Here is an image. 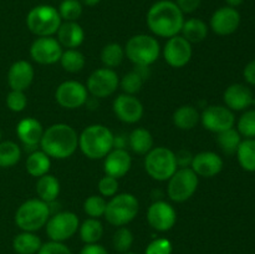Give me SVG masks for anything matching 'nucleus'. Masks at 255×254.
I'll use <instances>...</instances> for the list:
<instances>
[{"label":"nucleus","mask_w":255,"mask_h":254,"mask_svg":"<svg viewBox=\"0 0 255 254\" xmlns=\"http://www.w3.org/2000/svg\"><path fill=\"white\" fill-rule=\"evenodd\" d=\"M184 14L171 0H159L147 12V25L154 35L161 37L176 36L181 32Z\"/></svg>","instance_id":"nucleus-1"},{"label":"nucleus","mask_w":255,"mask_h":254,"mask_svg":"<svg viewBox=\"0 0 255 254\" xmlns=\"http://www.w3.org/2000/svg\"><path fill=\"white\" fill-rule=\"evenodd\" d=\"M40 146L50 158H69L79 147V136L70 125L55 124L45 129Z\"/></svg>","instance_id":"nucleus-2"},{"label":"nucleus","mask_w":255,"mask_h":254,"mask_svg":"<svg viewBox=\"0 0 255 254\" xmlns=\"http://www.w3.org/2000/svg\"><path fill=\"white\" fill-rule=\"evenodd\" d=\"M79 147L87 158H105L114 149L115 136L104 125H91L79 136Z\"/></svg>","instance_id":"nucleus-3"},{"label":"nucleus","mask_w":255,"mask_h":254,"mask_svg":"<svg viewBox=\"0 0 255 254\" xmlns=\"http://www.w3.org/2000/svg\"><path fill=\"white\" fill-rule=\"evenodd\" d=\"M51 214L49 203L41 199H29L17 208L15 223L21 231L35 232L46 226Z\"/></svg>","instance_id":"nucleus-4"},{"label":"nucleus","mask_w":255,"mask_h":254,"mask_svg":"<svg viewBox=\"0 0 255 254\" xmlns=\"http://www.w3.org/2000/svg\"><path fill=\"white\" fill-rule=\"evenodd\" d=\"M159 52L161 47L156 37L146 34L134 35L125 46V55L136 66L148 67L157 61Z\"/></svg>","instance_id":"nucleus-5"},{"label":"nucleus","mask_w":255,"mask_h":254,"mask_svg":"<svg viewBox=\"0 0 255 254\" xmlns=\"http://www.w3.org/2000/svg\"><path fill=\"white\" fill-rule=\"evenodd\" d=\"M146 172L156 181H168L178 169L176 153L167 147L152 148L144 158Z\"/></svg>","instance_id":"nucleus-6"},{"label":"nucleus","mask_w":255,"mask_h":254,"mask_svg":"<svg viewBox=\"0 0 255 254\" xmlns=\"http://www.w3.org/2000/svg\"><path fill=\"white\" fill-rule=\"evenodd\" d=\"M139 209V203L131 193L115 194L107 202L105 218L110 224L124 227L134 219Z\"/></svg>","instance_id":"nucleus-7"},{"label":"nucleus","mask_w":255,"mask_h":254,"mask_svg":"<svg viewBox=\"0 0 255 254\" xmlns=\"http://www.w3.org/2000/svg\"><path fill=\"white\" fill-rule=\"evenodd\" d=\"M26 25L36 36H52L61 25V16L51 5H37L27 12Z\"/></svg>","instance_id":"nucleus-8"},{"label":"nucleus","mask_w":255,"mask_h":254,"mask_svg":"<svg viewBox=\"0 0 255 254\" xmlns=\"http://www.w3.org/2000/svg\"><path fill=\"white\" fill-rule=\"evenodd\" d=\"M168 181V197L178 203L188 201L196 193L198 187V176L189 167L177 169Z\"/></svg>","instance_id":"nucleus-9"},{"label":"nucleus","mask_w":255,"mask_h":254,"mask_svg":"<svg viewBox=\"0 0 255 254\" xmlns=\"http://www.w3.org/2000/svg\"><path fill=\"white\" fill-rule=\"evenodd\" d=\"M80 227L79 218L72 212H59L50 216L46 223V233L54 242H64L71 238Z\"/></svg>","instance_id":"nucleus-10"},{"label":"nucleus","mask_w":255,"mask_h":254,"mask_svg":"<svg viewBox=\"0 0 255 254\" xmlns=\"http://www.w3.org/2000/svg\"><path fill=\"white\" fill-rule=\"evenodd\" d=\"M120 85L116 72L109 67L97 69L87 79V92L97 99H105L114 94Z\"/></svg>","instance_id":"nucleus-11"},{"label":"nucleus","mask_w":255,"mask_h":254,"mask_svg":"<svg viewBox=\"0 0 255 254\" xmlns=\"http://www.w3.org/2000/svg\"><path fill=\"white\" fill-rule=\"evenodd\" d=\"M201 121L204 128L214 133H221L229 128H233L236 124V116L233 111L227 106L212 105L204 109L201 115Z\"/></svg>","instance_id":"nucleus-12"},{"label":"nucleus","mask_w":255,"mask_h":254,"mask_svg":"<svg viewBox=\"0 0 255 254\" xmlns=\"http://www.w3.org/2000/svg\"><path fill=\"white\" fill-rule=\"evenodd\" d=\"M57 104L67 110H75L81 107L87 101V89L81 82L65 81L59 85L55 92Z\"/></svg>","instance_id":"nucleus-13"},{"label":"nucleus","mask_w":255,"mask_h":254,"mask_svg":"<svg viewBox=\"0 0 255 254\" xmlns=\"http://www.w3.org/2000/svg\"><path fill=\"white\" fill-rule=\"evenodd\" d=\"M62 46L57 39L52 36H41L34 40L30 47L32 60L41 65H52L60 61Z\"/></svg>","instance_id":"nucleus-14"},{"label":"nucleus","mask_w":255,"mask_h":254,"mask_svg":"<svg viewBox=\"0 0 255 254\" xmlns=\"http://www.w3.org/2000/svg\"><path fill=\"white\" fill-rule=\"evenodd\" d=\"M192 45L183 36H172L167 40L163 49V56L167 64L176 69L186 66L192 59Z\"/></svg>","instance_id":"nucleus-15"},{"label":"nucleus","mask_w":255,"mask_h":254,"mask_svg":"<svg viewBox=\"0 0 255 254\" xmlns=\"http://www.w3.org/2000/svg\"><path fill=\"white\" fill-rule=\"evenodd\" d=\"M149 226L158 232H167L173 228L177 221V213L173 207L164 201H157L149 206L147 212Z\"/></svg>","instance_id":"nucleus-16"},{"label":"nucleus","mask_w":255,"mask_h":254,"mask_svg":"<svg viewBox=\"0 0 255 254\" xmlns=\"http://www.w3.org/2000/svg\"><path fill=\"white\" fill-rule=\"evenodd\" d=\"M114 112L125 124H136L143 116V105L134 95L122 94L115 99Z\"/></svg>","instance_id":"nucleus-17"},{"label":"nucleus","mask_w":255,"mask_h":254,"mask_svg":"<svg viewBox=\"0 0 255 254\" xmlns=\"http://www.w3.org/2000/svg\"><path fill=\"white\" fill-rule=\"evenodd\" d=\"M239 25H241V14L236 7H219L211 17L212 30L221 36H227L236 32Z\"/></svg>","instance_id":"nucleus-18"},{"label":"nucleus","mask_w":255,"mask_h":254,"mask_svg":"<svg viewBox=\"0 0 255 254\" xmlns=\"http://www.w3.org/2000/svg\"><path fill=\"white\" fill-rule=\"evenodd\" d=\"M191 168L197 176L212 178L223 169V159L216 152H199L192 158Z\"/></svg>","instance_id":"nucleus-19"},{"label":"nucleus","mask_w":255,"mask_h":254,"mask_svg":"<svg viewBox=\"0 0 255 254\" xmlns=\"http://www.w3.org/2000/svg\"><path fill=\"white\" fill-rule=\"evenodd\" d=\"M132 159L125 148H115L105 157L104 169L107 176L121 178L131 169Z\"/></svg>","instance_id":"nucleus-20"},{"label":"nucleus","mask_w":255,"mask_h":254,"mask_svg":"<svg viewBox=\"0 0 255 254\" xmlns=\"http://www.w3.org/2000/svg\"><path fill=\"white\" fill-rule=\"evenodd\" d=\"M34 67L25 60H19L10 66L7 71V84L10 89L25 91L34 80Z\"/></svg>","instance_id":"nucleus-21"},{"label":"nucleus","mask_w":255,"mask_h":254,"mask_svg":"<svg viewBox=\"0 0 255 254\" xmlns=\"http://www.w3.org/2000/svg\"><path fill=\"white\" fill-rule=\"evenodd\" d=\"M253 92L249 87L242 84H233L227 87L224 91V102L226 106L232 111H244L252 106Z\"/></svg>","instance_id":"nucleus-22"},{"label":"nucleus","mask_w":255,"mask_h":254,"mask_svg":"<svg viewBox=\"0 0 255 254\" xmlns=\"http://www.w3.org/2000/svg\"><path fill=\"white\" fill-rule=\"evenodd\" d=\"M44 128L42 125L32 117L22 119L16 126V134L26 148H35L40 144Z\"/></svg>","instance_id":"nucleus-23"},{"label":"nucleus","mask_w":255,"mask_h":254,"mask_svg":"<svg viewBox=\"0 0 255 254\" xmlns=\"http://www.w3.org/2000/svg\"><path fill=\"white\" fill-rule=\"evenodd\" d=\"M57 41L66 49H76L84 42L85 32L76 21L61 22L57 30Z\"/></svg>","instance_id":"nucleus-24"},{"label":"nucleus","mask_w":255,"mask_h":254,"mask_svg":"<svg viewBox=\"0 0 255 254\" xmlns=\"http://www.w3.org/2000/svg\"><path fill=\"white\" fill-rule=\"evenodd\" d=\"M36 193L39 199L46 203H54L60 194V182L52 174H45L39 177L36 182Z\"/></svg>","instance_id":"nucleus-25"},{"label":"nucleus","mask_w":255,"mask_h":254,"mask_svg":"<svg viewBox=\"0 0 255 254\" xmlns=\"http://www.w3.org/2000/svg\"><path fill=\"white\" fill-rule=\"evenodd\" d=\"M201 120L198 110L192 105H183L178 107L173 114V124L179 129L188 131L194 128Z\"/></svg>","instance_id":"nucleus-26"},{"label":"nucleus","mask_w":255,"mask_h":254,"mask_svg":"<svg viewBox=\"0 0 255 254\" xmlns=\"http://www.w3.org/2000/svg\"><path fill=\"white\" fill-rule=\"evenodd\" d=\"M128 144L137 154H147L153 148V137L146 128H134L128 136Z\"/></svg>","instance_id":"nucleus-27"},{"label":"nucleus","mask_w":255,"mask_h":254,"mask_svg":"<svg viewBox=\"0 0 255 254\" xmlns=\"http://www.w3.org/2000/svg\"><path fill=\"white\" fill-rule=\"evenodd\" d=\"M182 36L192 42H201L208 35V26L202 19L192 17V19L184 20L183 26H182Z\"/></svg>","instance_id":"nucleus-28"},{"label":"nucleus","mask_w":255,"mask_h":254,"mask_svg":"<svg viewBox=\"0 0 255 254\" xmlns=\"http://www.w3.org/2000/svg\"><path fill=\"white\" fill-rule=\"evenodd\" d=\"M41 246V239L32 232H22L12 241V248L17 254H35Z\"/></svg>","instance_id":"nucleus-29"},{"label":"nucleus","mask_w":255,"mask_h":254,"mask_svg":"<svg viewBox=\"0 0 255 254\" xmlns=\"http://www.w3.org/2000/svg\"><path fill=\"white\" fill-rule=\"evenodd\" d=\"M51 161L44 151H34L26 159V171L32 177H42L49 173Z\"/></svg>","instance_id":"nucleus-30"},{"label":"nucleus","mask_w":255,"mask_h":254,"mask_svg":"<svg viewBox=\"0 0 255 254\" xmlns=\"http://www.w3.org/2000/svg\"><path fill=\"white\" fill-rule=\"evenodd\" d=\"M236 154L242 168L255 172V138L242 139Z\"/></svg>","instance_id":"nucleus-31"},{"label":"nucleus","mask_w":255,"mask_h":254,"mask_svg":"<svg viewBox=\"0 0 255 254\" xmlns=\"http://www.w3.org/2000/svg\"><path fill=\"white\" fill-rule=\"evenodd\" d=\"M137 69L133 71L128 72L125 75L121 80V87L127 95H136L137 92L141 91L142 86H143L144 79H146V72L144 70L147 67L143 66H136Z\"/></svg>","instance_id":"nucleus-32"},{"label":"nucleus","mask_w":255,"mask_h":254,"mask_svg":"<svg viewBox=\"0 0 255 254\" xmlns=\"http://www.w3.org/2000/svg\"><path fill=\"white\" fill-rule=\"evenodd\" d=\"M80 237L82 242L86 244H95L102 238L104 227L102 223L96 218H89L79 227Z\"/></svg>","instance_id":"nucleus-33"},{"label":"nucleus","mask_w":255,"mask_h":254,"mask_svg":"<svg viewBox=\"0 0 255 254\" xmlns=\"http://www.w3.org/2000/svg\"><path fill=\"white\" fill-rule=\"evenodd\" d=\"M21 149L15 142H0V168H9L15 166L20 161Z\"/></svg>","instance_id":"nucleus-34"},{"label":"nucleus","mask_w":255,"mask_h":254,"mask_svg":"<svg viewBox=\"0 0 255 254\" xmlns=\"http://www.w3.org/2000/svg\"><path fill=\"white\" fill-rule=\"evenodd\" d=\"M61 66L64 67L65 71L76 74L80 72L85 67L86 60L82 52H80L76 49H67L66 51H62L61 57H60Z\"/></svg>","instance_id":"nucleus-35"},{"label":"nucleus","mask_w":255,"mask_h":254,"mask_svg":"<svg viewBox=\"0 0 255 254\" xmlns=\"http://www.w3.org/2000/svg\"><path fill=\"white\" fill-rule=\"evenodd\" d=\"M125 57V49L117 42H111L104 46L101 51V61L105 67L114 69L122 62Z\"/></svg>","instance_id":"nucleus-36"},{"label":"nucleus","mask_w":255,"mask_h":254,"mask_svg":"<svg viewBox=\"0 0 255 254\" xmlns=\"http://www.w3.org/2000/svg\"><path fill=\"white\" fill-rule=\"evenodd\" d=\"M219 147L226 154H234L237 153L239 144L242 142V136L236 128H229L227 131L218 133L217 137Z\"/></svg>","instance_id":"nucleus-37"},{"label":"nucleus","mask_w":255,"mask_h":254,"mask_svg":"<svg viewBox=\"0 0 255 254\" xmlns=\"http://www.w3.org/2000/svg\"><path fill=\"white\" fill-rule=\"evenodd\" d=\"M57 11L61 16V20L77 21L82 15V4L79 0H61Z\"/></svg>","instance_id":"nucleus-38"},{"label":"nucleus","mask_w":255,"mask_h":254,"mask_svg":"<svg viewBox=\"0 0 255 254\" xmlns=\"http://www.w3.org/2000/svg\"><path fill=\"white\" fill-rule=\"evenodd\" d=\"M107 202L102 196H90L84 203V211L90 218L99 219L105 216Z\"/></svg>","instance_id":"nucleus-39"},{"label":"nucleus","mask_w":255,"mask_h":254,"mask_svg":"<svg viewBox=\"0 0 255 254\" xmlns=\"http://www.w3.org/2000/svg\"><path fill=\"white\" fill-rule=\"evenodd\" d=\"M237 131L246 138H255V110H247L238 120Z\"/></svg>","instance_id":"nucleus-40"},{"label":"nucleus","mask_w":255,"mask_h":254,"mask_svg":"<svg viewBox=\"0 0 255 254\" xmlns=\"http://www.w3.org/2000/svg\"><path fill=\"white\" fill-rule=\"evenodd\" d=\"M112 243H114V248L117 252H120V253H126V252L129 251V248L132 247V243H133V234L126 227H120L116 231V233L114 234Z\"/></svg>","instance_id":"nucleus-41"},{"label":"nucleus","mask_w":255,"mask_h":254,"mask_svg":"<svg viewBox=\"0 0 255 254\" xmlns=\"http://www.w3.org/2000/svg\"><path fill=\"white\" fill-rule=\"evenodd\" d=\"M27 105L26 95L24 91H17V90H11L6 96V106L10 111L12 112H21L24 111Z\"/></svg>","instance_id":"nucleus-42"},{"label":"nucleus","mask_w":255,"mask_h":254,"mask_svg":"<svg viewBox=\"0 0 255 254\" xmlns=\"http://www.w3.org/2000/svg\"><path fill=\"white\" fill-rule=\"evenodd\" d=\"M99 192L102 197H114L119 191V179L111 176H104L99 181Z\"/></svg>","instance_id":"nucleus-43"},{"label":"nucleus","mask_w":255,"mask_h":254,"mask_svg":"<svg viewBox=\"0 0 255 254\" xmlns=\"http://www.w3.org/2000/svg\"><path fill=\"white\" fill-rule=\"evenodd\" d=\"M172 243L167 238L154 239L148 244L144 254H171Z\"/></svg>","instance_id":"nucleus-44"},{"label":"nucleus","mask_w":255,"mask_h":254,"mask_svg":"<svg viewBox=\"0 0 255 254\" xmlns=\"http://www.w3.org/2000/svg\"><path fill=\"white\" fill-rule=\"evenodd\" d=\"M37 254H72L71 251L62 242H47L42 244Z\"/></svg>","instance_id":"nucleus-45"},{"label":"nucleus","mask_w":255,"mask_h":254,"mask_svg":"<svg viewBox=\"0 0 255 254\" xmlns=\"http://www.w3.org/2000/svg\"><path fill=\"white\" fill-rule=\"evenodd\" d=\"M202 0H176L177 6L183 14H192L201 6Z\"/></svg>","instance_id":"nucleus-46"},{"label":"nucleus","mask_w":255,"mask_h":254,"mask_svg":"<svg viewBox=\"0 0 255 254\" xmlns=\"http://www.w3.org/2000/svg\"><path fill=\"white\" fill-rule=\"evenodd\" d=\"M80 254H109V252L100 244H86L81 249Z\"/></svg>","instance_id":"nucleus-47"},{"label":"nucleus","mask_w":255,"mask_h":254,"mask_svg":"<svg viewBox=\"0 0 255 254\" xmlns=\"http://www.w3.org/2000/svg\"><path fill=\"white\" fill-rule=\"evenodd\" d=\"M244 79L248 84L255 85V60L251 61L249 64H247V66L244 67Z\"/></svg>","instance_id":"nucleus-48"},{"label":"nucleus","mask_w":255,"mask_h":254,"mask_svg":"<svg viewBox=\"0 0 255 254\" xmlns=\"http://www.w3.org/2000/svg\"><path fill=\"white\" fill-rule=\"evenodd\" d=\"M176 158H177V164H178V167L183 168V167H187V163L191 164L193 156H191L188 152L182 151L179 152L178 154H176Z\"/></svg>","instance_id":"nucleus-49"},{"label":"nucleus","mask_w":255,"mask_h":254,"mask_svg":"<svg viewBox=\"0 0 255 254\" xmlns=\"http://www.w3.org/2000/svg\"><path fill=\"white\" fill-rule=\"evenodd\" d=\"M79 1L81 2V4L86 5V6H95V5L99 4L101 0H79Z\"/></svg>","instance_id":"nucleus-50"},{"label":"nucleus","mask_w":255,"mask_h":254,"mask_svg":"<svg viewBox=\"0 0 255 254\" xmlns=\"http://www.w3.org/2000/svg\"><path fill=\"white\" fill-rule=\"evenodd\" d=\"M227 4H228V6H232V7H237L239 6V5H242L244 2V0H226Z\"/></svg>","instance_id":"nucleus-51"},{"label":"nucleus","mask_w":255,"mask_h":254,"mask_svg":"<svg viewBox=\"0 0 255 254\" xmlns=\"http://www.w3.org/2000/svg\"><path fill=\"white\" fill-rule=\"evenodd\" d=\"M252 105H253V106H254V110H255V96L253 97V101H252Z\"/></svg>","instance_id":"nucleus-52"},{"label":"nucleus","mask_w":255,"mask_h":254,"mask_svg":"<svg viewBox=\"0 0 255 254\" xmlns=\"http://www.w3.org/2000/svg\"><path fill=\"white\" fill-rule=\"evenodd\" d=\"M1 137H2V132L1 129H0V142H1Z\"/></svg>","instance_id":"nucleus-53"},{"label":"nucleus","mask_w":255,"mask_h":254,"mask_svg":"<svg viewBox=\"0 0 255 254\" xmlns=\"http://www.w3.org/2000/svg\"><path fill=\"white\" fill-rule=\"evenodd\" d=\"M122 254H136V253H131V252H126V253H122Z\"/></svg>","instance_id":"nucleus-54"}]
</instances>
